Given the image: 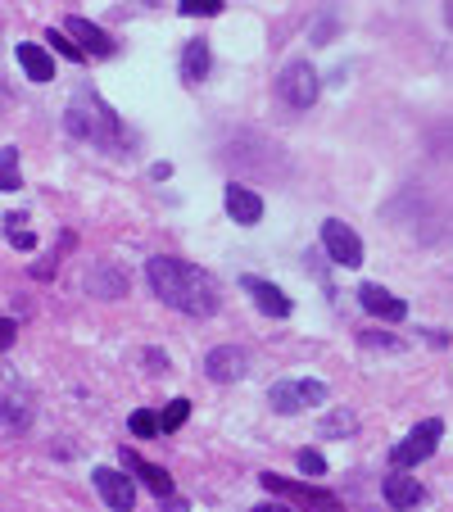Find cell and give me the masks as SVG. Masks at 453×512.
<instances>
[{"label": "cell", "mask_w": 453, "mask_h": 512, "mask_svg": "<svg viewBox=\"0 0 453 512\" xmlns=\"http://www.w3.org/2000/svg\"><path fill=\"white\" fill-rule=\"evenodd\" d=\"M145 277H150L159 300H164L168 309L186 313V318H213V313H218V281L204 268H195V263L159 254V259H150Z\"/></svg>", "instance_id": "cell-1"}, {"label": "cell", "mask_w": 453, "mask_h": 512, "mask_svg": "<svg viewBox=\"0 0 453 512\" xmlns=\"http://www.w3.org/2000/svg\"><path fill=\"white\" fill-rule=\"evenodd\" d=\"M64 123H68V132L91 141V145H105V150H118V145H123V123H118V114L100 96H87V91L73 96Z\"/></svg>", "instance_id": "cell-2"}, {"label": "cell", "mask_w": 453, "mask_h": 512, "mask_svg": "<svg viewBox=\"0 0 453 512\" xmlns=\"http://www.w3.org/2000/svg\"><path fill=\"white\" fill-rule=\"evenodd\" d=\"M259 485H263L268 494H277V499H286V503H295V508H304V512H340V499H336V494H331V490H318V485H309V481H290V476L263 472Z\"/></svg>", "instance_id": "cell-3"}, {"label": "cell", "mask_w": 453, "mask_h": 512, "mask_svg": "<svg viewBox=\"0 0 453 512\" xmlns=\"http://www.w3.org/2000/svg\"><path fill=\"white\" fill-rule=\"evenodd\" d=\"M440 435H444V422H440V417H426V422H417L413 431H408L404 440L390 449V463H395V472L426 463V458L435 454V445H440Z\"/></svg>", "instance_id": "cell-4"}, {"label": "cell", "mask_w": 453, "mask_h": 512, "mask_svg": "<svg viewBox=\"0 0 453 512\" xmlns=\"http://www.w3.org/2000/svg\"><path fill=\"white\" fill-rule=\"evenodd\" d=\"M318 91H322V82H318V68H313L309 59H295V64L281 68L277 96L286 100L290 109H313L318 105Z\"/></svg>", "instance_id": "cell-5"}, {"label": "cell", "mask_w": 453, "mask_h": 512, "mask_svg": "<svg viewBox=\"0 0 453 512\" xmlns=\"http://www.w3.org/2000/svg\"><path fill=\"white\" fill-rule=\"evenodd\" d=\"M268 404L277 408L281 417H290L309 404H327V386H322V381H277V386L268 390Z\"/></svg>", "instance_id": "cell-6"}, {"label": "cell", "mask_w": 453, "mask_h": 512, "mask_svg": "<svg viewBox=\"0 0 453 512\" xmlns=\"http://www.w3.org/2000/svg\"><path fill=\"white\" fill-rule=\"evenodd\" d=\"M322 245H327L331 263H340V268H358V263H363V241H358V232L345 227L340 218L322 223Z\"/></svg>", "instance_id": "cell-7"}, {"label": "cell", "mask_w": 453, "mask_h": 512, "mask_svg": "<svg viewBox=\"0 0 453 512\" xmlns=\"http://www.w3.org/2000/svg\"><path fill=\"white\" fill-rule=\"evenodd\" d=\"M96 490H100V499L109 503L114 512H132V503H136V485H132V476L127 472H118V467H96Z\"/></svg>", "instance_id": "cell-8"}, {"label": "cell", "mask_w": 453, "mask_h": 512, "mask_svg": "<svg viewBox=\"0 0 453 512\" xmlns=\"http://www.w3.org/2000/svg\"><path fill=\"white\" fill-rule=\"evenodd\" d=\"M245 368H250V358H245V349H236V345H218V349H209V358H204V372H209V381H218V386L241 381Z\"/></svg>", "instance_id": "cell-9"}, {"label": "cell", "mask_w": 453, "mask_h": 512, "mask_svg": "<svg viewBox=\"0 0 453 512\" xmlns=\"http://www.w3.org/2000/svg\"><path fill=\"white\" fill-rule=\"evenodd\" d=\"M118 463H123V472H136V476H141V485H145L150 494H159V499H173V476H168L164 467L145 463L136 449H118Z\"/></svg>", "instance_id": "cell-10"}, {"label": "cell", "mask_w": 453, "mask_h": 512, "mask_svg": "<svg viewBox=\"0 0 453 512\" xmlns=\"http://www.w3.org/2000/svg\"><path fill=\"white\" fill-rule=\"evenodd\" d=\"M358 304H363L372 318H381V322H404L408 318V304L399 300V295H390L386 286H376V281L358 286Z\"/></svg>", "instance_id": "cell-11"}, {"label": "cell", "mask_w": 453, "mask_h": 512, "mask_svg": "<svg viewBox=\"0 0 453 512\" xmlns=\"http://www.w3.org/2000/svg\"><path fill=\"white\" fill-rule=\"evenodd\" d=\"M241 290L259 304V313H268V318H290V295L281 286H272V281H263V277H241Z\"/></svg>", "instance_id": "cell-12"}, {"label": "cell", "mask_w": 453, "mask_h": 512, "mask_svg": "<svg viewBox=\"0 0 453 512\" xmlns=\"http://www.w3.org/2000/svg\"><path fill=\"white\" fill-rule=\"evenodd\" d=\"M64 37H73V46H78L82 55H114V37H109L105 28H96L91 19H68Z\"/></svg>", "instance_id": "cell-13"}, {"label": "cell", "mask_w": 453, "mask_h": 512, "mask_svg": "<svg viewBox=\"0 0 453 512\" xmlns=\"http://www.w3.org/2000/svg\"><path fill=\"white\" fill-rule=\"evenodd\" d=\"M222 204H227V213H232L241 227H254V223L263 218V200L250 191V186H236V182H232L227 191H222Z\"/></svg>", "instance_id": "cell-14"}, {"label": "cell", "mask_w": 453, "mask_h": 512, "mask_svg": "<svg viewBox=\"0 0 453 512\" xmlns=\"http://www.w3.org/2000/svg\"><path fill=\"white\" fill-rule=\"evenodd\" d=\"M87 286H91V295H100V300H118V295H127V272L118 268L114 259H100L96 268H91Z\"/></svg>", "instance_id": "cell-15"}, {"label": "cell", "mask_w": 453, "mask_h": 512, "mask_svg": "<svg viewBox=\"0 0 453 512\" xmlns=\"http://www.w3.org/2000/svg\"><path fill=\"white\" fill-rule=\"evenodd\" d=\"M386 499L390 508H417L422 503V485H417V476H386Z\"/></svg>", "instance_id": "cell-16"}, {"label": "cell", "mask_w": 453, "mask_h": 512, "mask_svg": "<svg viewBox=\"0 0 453 512\" xmlns=\"http://www.w3.org/2000/svg\"><path fill=\"white\" fill-rule=\"evenodd\" d=\"M19 64H23V73H28L32 82H50V78H55V59H50L41 46H32V41H28V46H19Z\"/></svg>", "instance_id": "cell-17"}, {"label": "cell", "mask_w": 453, "mask_h": 512, "mask_svg": "<svg viewBox=\"0 0 453 512\" xmlns=\"http://www.w3.org/2000/svg\"><path fill=\"white\" fill-rule=\"evenodd\" d=\"M209 73V41H191L182 50V78L186 82H200Z\"/></svg>", "instance_id": "cell-18"}, {"label": "cell", "mask_w": 453, "mask_h": 512, "mask_svg": "<svg viewBox=\"0 0 453 512\" xmlns=\"http://www.w3.org/2000/svg\"><path fill=\"white\" fill-rule=\"evenodd\" d=\"M0 191H19V150L14 145L0 150Z\"/></svg>", "instance_id": "cell-19"}, {"label": "cell", "mask_w": 453, "mask_h": 512, "mask_svg": "<svg viewBox=\"0 0 453 512\" xmlns=\"http://www.w3.org/2000/svg\"><path fill=\"white\" fill-rule=\"evenodd\" d=\"M186 417H191V399H173V404L159 413V435H164V431H177V426H186Z\"/></svg>", "instance_id": "cell-20"}, {"label": "cell", "mask_w": 453, "mask_h": 512, "mask_svg": "<svg viewBox=\"0 0 453 512\" xmlns=\"http://www.w3.org/2000/svg\"><path fill=\"white\" fill-rule=\"evenodd\" d=\"M177 10H182L186 19H213V14H222V0H182Z\"/></svg>", "instance_id": "cell-21"}, {"label": "cell", "mask_w": 453, "mask_h": 512, "mask_svg": "<svg viewBox=\"0 0 453 512\" xmlns=\"http://www.w3.org/2000/svg\"><path fill=\"white\" fill-rule=\"evenodd\" d=\"M46 41H50V50H59V55H64V59H73V64H82V59H87L78 46H73V41L64 37V32H55V28L46 32Z\"/></svg>", "instance_id": "cell-22"}, {"label": "cell", "mask_w": 453, "mask_h": 512, "mask_svg": "<svg viewBox=\"0 0 453 512\" xmlns=\"http://www.w3.org/2000/svg\"><path fill=\"white\" fill-rule=\"evenodd\" d=\"M299 472L304 476H327V458L318 449H299Z\"/></svg>", "instance_id": "cell-23"}, {"label": "cell", "mask_w": 453, "mask_h": 512, "mask_svg": "<svg viewBox=\"0 0 453 512\" xmlns=\"http://www.w3.org/2000/svg\"><path fill=\"white\" fill-rule=\"evenodd\" d=\"M132 435H159V413H150V408L132 413Z\"/></svg>", "instance_id": "cell-24"}, {"label": "cell", "mask_w": 453, "mask_h": 512, "mask_svg": "<svg viewBox=\"0 0 453 512\" xmlns=\"http://www.w3.org/2000/svg\"><path fill=\"white\" fill-rule=\"evenodd\" d=\"M354 413H331L327 417V422H322V435H349V431H354Z\"/></svg>", "instance_id": "cell-25"}, {"label": "cell", "mask_w": 453, "mask_h": 512, "mask_svg": "<svg viewBox=\"0 0 453 512\" xmlns=\"http://www.w3.org/2000/svg\"><path fill=\"white\" fill-rule=\"evenodd\" d=\"M5 223H10V241L19 245V250H32V245H37V236H32L28 227H19L23 218H5Z\"/></svg>", "instance_id": "cell-26"}, {"label": "cell", "mask_w": 453, "mask_h": 512, "mask_svg": "<svg viewBox=\"0 0 453 512\" xmlns=\"http://www.w3.org/2000/svg\"><path fill=\"white\" fill-rule=\"evenodd\" d=\"M14 336H19V327H14L10 318H0V349H10V345H14Z\"/></svg>", "instance_id": "cell-27"}, {"label": "cell", "mask_w": 453, "mask_h": 512, "mask_svg": "<svg viewBox=\"0 0 453 512\" xmlns=\"http://www.w3.org/2000/svg\"><path fill=\"white\" fill-rule=\"evenodd\" d=\"M250 512H295L290 503H259V508H250Z\"/></svg>", "instance_id": "cell-28"}, {"label": "cell", "mask_w": 453, "mask_h": 512, "mask_svg": "<svg viewBox=\"0 0 453 512\" xmlns=\"http://www.w3.org/2000/svg\"><path fill=\"white\" fill-rule=\"evenodd\" d=\"M331 32H336V23H322V28L313 32V37H318V46H327V41H331Z\"/></svg>", "instance_id": "cell-29"}, {"label": "cell", "mask_w": 453, "mask_h": 512, "mask_svg": "<svg viewBox=\"0 0 453 512\" xmlns=\"http://www.w3.org/2000/svg\"><path fill=\"white\" fill-rule=\"evenodd\" d=\"M141 5H159V0H141Z\"/></svg>", "instance_id": "cell-30"}]
</instances>
